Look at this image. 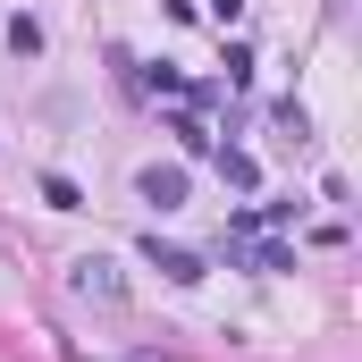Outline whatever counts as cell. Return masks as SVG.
Here are the masks:
<instances>
[{
	"label": "cell",
	"instance_id": "cell-1",
	"mask_svg": "<svg viewBox=\"0 0 362 362\" xmlns=\"http://www.w3.org/2000/svg\"><path fill=\"white\" fill-rule=\"evenodd\" d=\"M68 295L118 312V303H127V278H118V262H101V253H76V262H68Z\"/></svg>",
	"mask_w": 362,
	"mask_h": 362
},
{
	"label": "cell",
	"instance_id": "cell-2",
	"mask_svg": "<svg viewBox=\"0 0 362 362\" xmlns=\"http://www.w3.org/2000/svg\"><path fill=\"white\" fill-rule=\"evenodd\" d=\"M144 262L169 278V286H194V278H202V253H185V245H160V236H144Z\"/></svg>",
	"mask_w": 362,
	"mask_h": 362
},
{
	"label": "cell",
	"instance_id": "cell-3",
	"mask_svg": "<svg viewBox=\"0 0 362 362\" xmlns=\"http://www.w3.org/2000/svg\"><path fill=\"white\" fill-rule=\"evenodd\" d=\"M135 194H144L152 211H177V202H185V169H144V177H135Z\"/></svg>",
	"mask_w": 362,
	"mask_h": 362
},
{
	"label": "cell",
	"instance_id": "cell-4",
	"mask_svg": "<svg viewBox=\"0 0 362 362\" xmlns=\"http://www.w3.org/2000/svg\"><path fill=\"white\" fill-rule=\"evenodd\" d=\"M42 202H51V211H85V194H76V177H59V169H42Z\"/></svg>",
	"mask_w": 362,
	"mask_h": 362
},
{
	"label": "cell",
	"instance_id": "cell-5",
	"mask_svg": "<svg viewBox=\"0 0 362 362\" xmlns=\"http://www.w3.org/2000/svg\"><path fill=\"white\" fill-rule=\"evenodd\" d=\"M8 51L34 59V51H42V25H34V17H8Z\"/></svg>",
	"mask_w": 362,
	"mask_h": 362
},
{
	"label": "cell",
	"instance_id": "cell-6",
	"mask_svg": "<svg viewBox=\"0 0 362 362\" xmlns=\"http://www.w3.org/2000/svg\"><path fill=\"white\" fill-rule=\"evenodd\" d=\"M219 177H228V185H253L262 169H253V152H219Z\"/></svg>",
	"mask_w": 362,
	"mask_h": 362
}]
</instances>
